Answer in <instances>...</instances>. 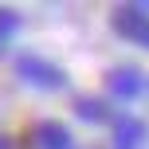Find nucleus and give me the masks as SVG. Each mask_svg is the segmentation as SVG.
Returning a JSON list of instances; mask_svg holds the SVG:
<instances>
[{
	"instance_id": "8",
	"label": "nucleus",
	"mask_w": 149,
	"mask_h": 149,
	"mask_svg": "<svg viewBox=\"0 0 149 149\" xmlns=\"http://www.w3.org/2000/svg\"><path fill=\"white\" fill-rule=\"evenodd\" d=\"M0 149H12V141H8V137H4V134H0Z\"/></svg>"
},
{
	"instance_id": "7",
	"label": "nucleus",
	"mask_w": 149,
	"mask_h": 149,
	"mask_svg": "<svg viewBox=\"0 0 149 149\" xmlns=\"http://www.w3.org/2000/svg\"><path fill=\"white\" fill-rule=\"evenodd\" d=\"M74 114H79V118H86V122H106V118H110L106 102H98V98H79Z\"/></svg>"
},
{
	"instance_id": "6",
	"label": "nucleus",
	"mask_w": 149,
	"mask_h": 149,
	"mask_svg": "<svg viewBox=\"0 0 149 149\" xmlns=\"http://www.w3.org/2000/svg\"><path fill=\"white\" fill-rule=\"evenodd\" d=\"M16 31H20V12H12V8H0V55L8 51V43L16 39Z\"/></svg>"
},
{
	"instance_id": "2",
	"label": "nucleus",
	"mask_w": 149,
	"mask_h": 149,
	"mask_svg": "<svg viewBox=\"0 0 149 149\" xmlns=\"http://www.w3.org/2000/svg\"><path fill=\"white\" fill-rule=\"evenodd\" d=\"M110 24H114V31L122 39H130L137 47H149V4H122V8H114Z\"/></svg>"
},
{
	"instance_id": "4",
	"label": "nucleus",
	"mask_w": 149,
	"mask_h": 149,
	"mask_svg": "<svg viewBox=\"0 0 149 149\" xmlns=\"http://www.w3.org/2000/svg\"><path fill=\"white\" fill-rule=\"evenodd\" d=\"M106 82H110V94L122 98V102H130V98H137V94L145 90V79H141L134 67H118V71H110V79H106Z\"/></svg>"
},
{
	"instance_id": "1",
	"label": "nucleus",
	"mask_w": 149,
	"mask_h": 149,
	"mask_svg": "<svg viewBox=\"0 0 149 149\" xmlns=\"http://www.w3.org/2000/svg\"><path fill=\"white\" fill-rule=\"evenodd\" d=\"M16 74L36 90H67L63 67H55L51 59H39V55H20L16 59Z\"/></svg>"
},
{
	"instance_id": "5",
	"label": "nucleus",
	"mask_w": 149,
	"mask_h": 149,
	"mask_svg": "<svg viewBox=\"0 0 149 149\" xmlns=\"http://www.w3.org/2000/svg\"><path fill=\"white\" fill-rule=\"evenodd\" d=\"M145 122H137V118H118L114 122V149H141L145 145Z\"/></svg>"
},
{
	"instance_id": "3",
	"label": "nucleus",
	"mask_w": 149,
	"mask_h": 149,
	"mask_svg": "<svg viewBox=\"0 0 149 149\" xmlns=\"http://www.w3.org/2000/svg\"><path fill=\"white\" fill-rule=\"evenodd\" d=\"M31 145L36 149H74L71 141V130L63 126V122H36V130H31Z\"/></svg>"
}]
</instances>
